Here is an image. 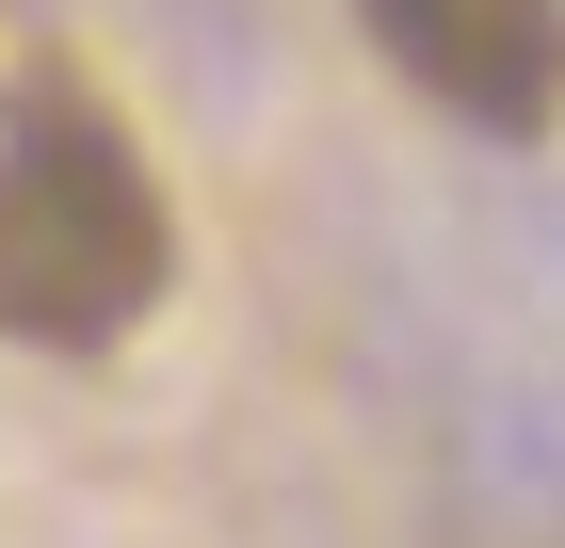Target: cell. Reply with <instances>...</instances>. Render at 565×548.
<instances>
[{
    "label": "cell",
    "instance_id": "cell-1",
    "mask_svg": "<svg viewBox=\"0 0 565 548\" xmlns=\"http://www.w3.org/2000/svg\"><path fill=\"white\" fill-rule=\"evenodd\" d=\"M178 275V211L146 146L97 97H17L0 114V339H33V355H114V339L162 307Z\"/></svg>",
    "mask_w": 565,
    "mask_h": 548
},
{
    "label": "cell",
    "instance_id": "cell-2",
    "mask_svg": "<svg viewBox=\"0 0 565 548\" xmlns=\"http://www.w3.org/2000/svg\"><path fill=\"white\" fill-rule=\"evenodd\" d=\"M355 17L436 114L501 129V146H533L565 114V0H355Z\"/></svg>",
    "mask_w": 565,
    "mask_h": 548
}]
</instances>
